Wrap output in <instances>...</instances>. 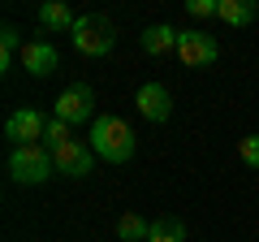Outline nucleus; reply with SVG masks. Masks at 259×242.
<instances>
[{"mask_svg":"<svg viewBox=\"0 0 259 242\" xmlns=\"http://www.w3.org/2000/svg\"><path fill=\"white\" fill-rule=\"evenodd\" d=\"M134 104H139V112L147 121H168V112H173V95L164 91V83H143Z\"/></svg>","mask_w":259,"mask_h":242,"instance_id":"8","label":"nucleus"},{"mask_svg":"<svg viewBox=\"0 0 259 242\" xmlns=\"http://www.w3.org/2000/svg\"><path fill=\"white\" fill-rule=\"evenodd\" d=\"M18 26H5L0 30V69H9L13 65V52H18Z\"/></svg>","mask_w":259,"mask_h":242,"instance_id":"15","label":"nucleus"},{"mask_svg":"<svg viewBox=\"0 0 259 242\" xmlns=\"http://www.w3.org/2000/svg\"><path fill=\"white\" fill-rule=\"evenodd\" d=\"M9 173H13V182H22V186H44L48 177L56 173L52 147H48V143L13 147V151H9Z\"/></svg>","mask_w":259,"mask_h":242,"instance_id":"2","label":"nucleus"},{"mask_svg":"<svg viewBox=\"0 0 259 242\" xmlns=\"http://www.w3.org/2000/svg\"><path fill=\"white\" fill-rule=\"evenodd\" d=\"M48 130V121L39 117L35 108H18L9 112V121H5V139H13V147H30V143H39Z\"/></svg>","mask_w":259,"mask_h":242,"instance_id":"6","label":"nucleus"},{"mask_svg":"<svg viewBox=\"0 0 259 242\" xmlns=\"http://www.w3.org/2000/svg\"><path fill=\"white\" fill-rule=\"evenodd\" d=\"M177 35H182V30H173L168 22H156V26L143 30V52H151V56L177 52Z\"/></svg>","mask_w":259,"mask_h":242,"instance_id":"10","label":"nucleus"},{"mask_svg":"<svg viewBox=\"0 0 259 242\" xmlns=\"http://www.w3.org/2000/svg\"><path fill=\"white\" fill-rule=\"evenodd\" d=\"M91 151L100 160H108V165H125L134 156V130L112 112H100L91 121Z\"/></svg>","mask_w":259,"mask_h":242,"instance_id":"1","label":"nucleus"},{"mask_svg":"<svg viewBox=\"0 0 259 242\" xmlns=\"http://www.w3.org/2000/svg\"><path fill=\"white\" fill-rule=\"evenodd\" d=\"M186 13L190 18H216L221 13V0H186Z\"/></svg>","mask_w":259,"mask_h":242,"instance_id":"18","label":"nucleus"},{"mask_svg":"<svg viewBox=\"0 0 259 242\" xmlns=\"http://www.w3.org/2000/svg\"><path fill=\"white\" fill-rule=\"evenodd\" d=\"M177 56H182L190 69H203L216 61V39L203 35V30H182L177 35Z\"/></svg>","mask_w":259,"mask_h":242,"instance_id":"7","label":"nucleus"},{"mask_svg":"<svg viewBox=\"0 0 259 242\" xmlns=\"http://www.w3.org/2000/svg\"><path fill=\"white\" fill-rule=\"evenodd\" d=\"M112 44H117V26L104 13H82L74 22V48L82 56H108Z\"/></svg>","mask_w":259,"mask_h":242,"instance_id":"3","label":"nucleus"},{"mask_svg":"<svg viewBox=\"0 0 259 242\" xmlns=\"http://www.w3.org/2000/svg\"><path fill=\"white\" fill-rule=\"evenodd\" d=\"M52 117H61L65 126H78V121H95V91L87 83H74V87H65L61 100H56Z\"/></svg>","mask_w":259,"mask_h":242,"instance_id":"4","label":"nucleus"},{"mask_svg":"<svg viewBox=\"0 0 259 242\" xmlns=\"http://www.w3.org/2000/svg\"><path fill=\"white\" fill-rule=\"evenodd\" d=\"M44 139H48V147H61V143H69V126H65V121L61 117H52V121H48V130H44Z\"/></svg>","mask_w":259,"mask_h":242,"instance_id":"16","label":"nucleus"},{"mask_svg":"<svg viewBox=\"0 0 259 242\" xmlns=\"http://www.w3.org/2000/svg\"><path fill=\"white\" fill-rule=\"evenodd\" d=\"M238 156H242V165L259 169V134H246V139L238 143Z\"/></svg>","mask_w":259,"mask_h":242,"instance_id":"17","label":"nucleus"},{"mask_svg":"<svg viewBox=\"0 0 259 242\" xmlns=\"http://www.w3.org/2000/svg\"><path fill=\"white\" fill-rule=\"evenodd\" d=\"M52 160H56V173H65V177H87V173L95 169V151H91V143H78V139L61 143V147L52 151Z\"/></svg>","mask_w":259,"mask_h":242,"instance_id":"5","label":"nucleus"},{"mask_svg":"<svg viewBox=\"0 0 259 242\" xmlns=\"http://www.w3.org/2000/svg\"><path fill=\"white\" fill-rule=\"evenodd\" d=\"M147 242H186V221L182 216H156Z\"/></svg>","mask_w":259,"mask_h":242,"instance_id":"13","label":"nucleus"},{"mask_svg":"<svg viewBox=\"0 0 259 242\" xmlns=\"http://www.w3.org/2000/svg\"><path fill=\"white\" fill-rule=\"evenodd\" d=\"M56 65H61V56H56L52 44H44V39H30V44H22V69H26V74L48 78Z\"/></svg>","mask_w":259,"mask_h":242,"instance_id":"9","label":"nucleus"},{"mask_svg":"<svg viewBox=\"0 0 259 242\" xmlns=\"http://www.w3.org/2000/svg\"><path fill=\"white\" fill-rule=\"evenodd\" d=\"M147 233H151V221H143V216H134V212H125L117 221V238L121 242H147Z\"/></svg>","mask_w":259,"mask_h":242,"instance_id":"14","label":"nucleus"},{"mask_svg":"<svg viewBox=\"0 0 259 242\" xmlns=\"http://www.w3.org/2000/svg\"><path fill=\"white\" fill-rule=\"evenodd\" d=\"M221 22H229V26H250V22L259 18V5L255 0H221V13H216Z\"/></svg>","mask_w":259,"mask_h":242,"instance_id":"12","label":"nucleus"},{"mask_svg":"<svg viewBox=\"0 0 259 242\" xmlns=\"http://www.w3.org/2000/svg\"><path fill=\"white\" fill-rule=\"evenodd\" d=\"M74 13H69V5L65 0H48L44 9H39V26H48V30H69L74 35Z\"/></svg>","mask_w":259,"mask_h":242,"instance_id":"11","label":"nucleus"}]
</instances>
